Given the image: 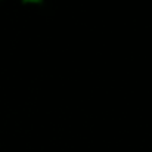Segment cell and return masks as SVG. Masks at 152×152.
<instances>
[{"mask_svg": "<svg viewBox=\"0 0 152 152\" xmlns=\"http://www.w3.org/2000/svg\"><path fill=\"white\" fill-rule=\"evenodd\" d=\"M24 1H25V3H39V4L43 3V0H24Z\"/></svg>", "mask_w": 152, "mask_h": 152, "instance_id": "cell-1", "label": "cell"}]
</instances>
